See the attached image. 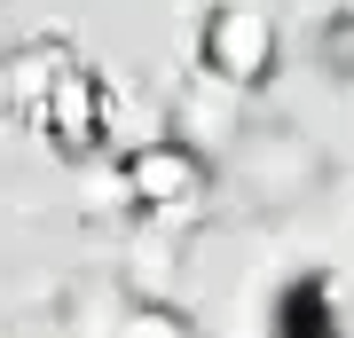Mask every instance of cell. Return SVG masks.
<instances>
[{
	"mask_svg": "<svg viewBox=\"0 0 354 338\" xmlns=\"http://www.w3.org/2000/svg\"><path fill=\"white\" fill-rule=\"evenodd\" d=\"M118 173H127V197L142 213H181V205L205 197V158H197V142H181V134L134 142V150L118 158Z\"/></svg>",
	"mask_w": 354,
	"mask_h": 338,
	"instance_id": "1",
	"label": "cell"
},
{
	"mask_svg": "<svg viewBox=\"0 0 354 338\" xmlns=\"http://www.w3.org/2000/svg\"><path fill=\"white\" fill-rule=\"evenodd\" d=\"M197 63L221 79V87H260L276 71V24L252 8H213L197 32Z\"/></svg>",
	"mask_w": 354,
	"mask_h": 338,
	"instance_id": "2",
	"label": "cell"
},
{
	"mask_svg": "<svg viewBox=\"0 0 354 338\" xmlns=\"http://www.w3.org/2000/svg\"><path fill=\"white\" fill-rule=\"evenodd\" d=\"M102 126H111L102 79H95V71H79V63H55V79H48V134L64 142V150H95Z\"/></svg>",
	"mask_w": 354,
	"mask_h": 338,
	"instance_id": "3",
	"label": "cell"
},
{
	"mask_svg": "<svg viewBox=\"0 0 354 338\" xmlns=\"http://www.w3.org/2000/svg\"><path fill=\"white\" fill-rule=\"evenodd\" d=\"M268 338H339V299L323 276H291L268 307Z\"/></svg>",
	"mask_w": 354,
	"mask_h": 338,
	"instance_id": "4",
	"label": "cell"
},
{
	"mask_svg": "<svg viewBox=\"0 0 354 338\" xmlns=\"http://www.w3.org/2000/svg\"><path fill=\"white\" fill-rule=\"evenodd\" d=\"M111 338H197V323H189L181 307H165V299H134V307L111 323Z\"/></svg>",
	"mask_w": 354,
	"mask_h": 338,
	"instance_id": "5",
	"label": "cell"
},
{
	"mask_svg": "<svg viewBox=\"0 0 354 338\" xmlns=\"http://www.w3.org/2000/svg\"><path fill=\"white\" fill-rule=\"evenodd\" d=\"M315 48H323V63H330V71H339V79H354V8H346V16H330Z\"/></svg>",
	"mask_w": 354,
	"mask_h": 338,
	"instance_id": "6",
	"label": "cell"
}]
</instances>
